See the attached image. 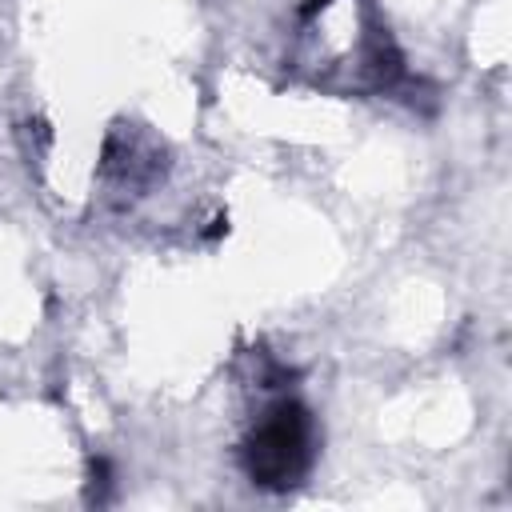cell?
<instances>
[{
  "mask_svg": "<svg viewBox=\"0 0 512 512\" xmlns=\"http://www.w3.org/2000/svg\"><path fill=\"white\" fill-rule=\"evenodd\" d=\"M312 456H316V424L300 400L272 404L240 448L248 480L268 492H284L300 484Z\"/></svg>",
  "mask_w": 512,
  "mask_h": 512,
  "instance_id": "6da1fadb",
  "label": "cell"
}]
</instances>
